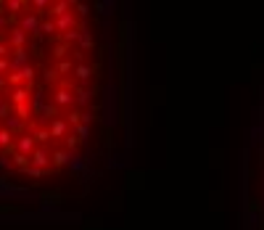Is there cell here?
Segmentation results:
<instances>
[{"instance_id": "obj_1", "label": "cell", "mask_w": 264, "mask_h": 230, "mask_svg": "<svg viewBox=\"0 0 264 230\" xmlns=\"http://www.w3.org/2000/svg\"><path fill=\"white\" fill-rule=\"evenodd\" d=\"M29 167H37V170H50V151L45 145H37V148L29 153Z\"/></svg>"}, {"instance_id": "obj_2", "label": "cell", "mask_w": 264, "mask_h": 230, "mask_svg": "<svg viewBox=\"0 0 264 230\" xmlns=\"http://www.w3.org/2000/svg\"><path fill=\"white\" fill-rule=\"evenodd\" d=\"M13 148H16V153H21V156L29 159V153L37 148V143H35V138L29 133H21V135H16V140H13Z\"/></svg>"}, {"instance_id": "obj_3", "label": "cell", "mask_w": 264, "mask_h": 230, "mask_svg": "<svg viewBox=\"0 0 264 230\" xmlns=\"http://www.w3.org/2000/svg\"><path fill=\"white\" fill-rule=\"evenodd\" d=\"M53 106L56 109H66V106H74V93L69 85H61L56 93H53Z\"/></svg>"}, {"instance_id": "obj_4", "label": "cell", "mask_w": 264, "mask_h": 230, "mask_svg": "<svg viewBox=\"0 0 264 230\" xmlns=\"http://www.w3.org/2000/svg\"><path fill=\"white\" fill-rule=\"evenodd\" d=\"M21 32H27V35H35L37 29H40V16H37L35 11H27V13H21Z\"/></svg>"}, {"instance_id": "obj_5", "label": "cell", "mask_w": 264, "mask_h": 230, "mask_svg": "<svg viewBox=\"0 0 264 230\" xmlns=\"http://www.w3.org/2000/svg\"><path fill=\"white\" fill-rule=\"evenodd\" d=\"M8 64H11V72H19V69L29 66V53H27V48L11 50V56H8Z\"/></svg>"}, {"instance_id": "obj_6", "label": "cell", "mask_w": 264, "mask_h": 230, "mask_svg": "<svg viewBox=\"0 0 264 230\" xmlns=\"http://www.w3.org/2000/svg\"><path fill=\"white\" fill-rule=\"evenodd\" d=\"M53 21H56V29H58V32H64V35L77 29V16H74L72 11L64 13V16H58V19H53Z\"/></svg>"}, {"instance_id": "obj_7", "label": "cell", "mask_w": 264, "mask_h": 230, "mask_svg": "<svg viewBox=\"0 0 264 230\" xmlns=\"http://www.w3.org/2000/svg\"><path fill=\"white\" fill-rule=\"evenodd\" d=\"M11 45V50H19V48H24L27 45V32H21L19 27H13L11 32H8V40H5Z\"/></svg>"}, {"instance_id": "obj_8", "label": "cell", "mask_w": 264, "mask_h": 230, "mask_svg": "<svg viewBox=\"0 0 264 230\" xmlns=\"http://www.w3.org/2000/svg\"><path fill=\"white\" fill-rule=\"evenodd\" d=\"M48 133H50V138H66V135H69V125H66L61 117H56V119L48 125Z\"/></svg>"}, {"instance_id": "obj_9", "label": "cell", "mask_w": 264, "mask_h": 230, "mask_svg": "<svg viewBox=\"0 0 264 230\" xmlns=\"http://www.w3.org/2000/svg\"><path fill=\"white\" fill-rule=\"evenodd\" d=\"M24 127H27V122H24V119L13 117V114H11V117H5V130H8V133H11L13 138L21 135V130H24Z\"/></svg>"}, {"instance_id": "obj_10", "label": "cell", "mask_w": 264, "mask_h": 230, "mask_svg": "<svg viewBox=\"0 0 264 230\" xmlns=\"http://www.w3.org/2000/svg\"><path fill=\"white\" fill-rule=\"evenodd\" d=\"M29 98H32V90L21 85V88H13V93H11V103L21 106V103H29Z\"/></svg>"}, {"instance_id": "obj_11", "label": "cell", "mask_w": 264, "mask_h": 230, "mask_svg": "<svg viewBox=\"0 0 264 230\" xmlns=\"http://www.w3.org/2000/svg\"><path fill=\"white\" fill-rule=\"evenodd\" d=\"M69 159H72V153H69L66 148H56V151L50 153V164L53 167H66Z\"/></svg>"}, {"instance_id": "obj_12", "label": "cell", "mask_w": 264, "mask_h": 230, "mask_svg": "<svg viewBox=\"0 0 264 230\" xmlns=\"http://www.w3.org/2000/svg\"><path fill=\"white\" fill-rule=\"evenodd\" d=\"M80 53H88V50H92L95 48V40H92V35L88 32V29H80Z\"/></svg>"}, {"instance_id": "obj_13", "label": "cell", "mask_w": 264, "mask_h": 230, "mask_svg": "<svg viewBox=\"0 0 264 230\" xmlns=\"http://www.w3.org/2000/svg\"><path fill=\"white\" fill-rule=\"evenodd\" d=\"M72 11V3L69 0H58V3H50V16L53 19H58V16H64V13Z\"/></svg>"}, {"instance_id": "obj_14", "label": "cell", "mask_w": 264, "mask_h": 230, "mask_svg": "<svg viewBox=\"0 0 264 230\" xmlns=\"http://www.w3.org/2000/svg\"><path fill=\"white\" fill-rule=\"evenodd\" d=\"M92 95H95L92 90H88V88H80V90L74 93V103H77V106H90V103H92Z\"/></svg>"}, {"instance_id": "obj_15", "label": "cell", "mask_w": 264, "mask_h": 230, "mask_svg": "<svg viewBox=\"0 0 264 230\" xmlns=\"http://www.w3.org/2000/svg\"><path fill=\"white\" fill-rule=\"evenodd\" d=\"M74 77H77L80 82L92 80V66H88V64H77V66H74Z\"/></svg>"}, {"instance_id": "obj_16", "label": "cell", "mask_w": 264, "mask_h": 230, "mask_svg": "<svg viewBox=\"0 0 264 230\" xmlns=\"http://www.w3.org/2000/svg\"><path fill=\"white\" fill-rule=\"evenodd\" d=\"M3 8L8 11V13H24V8H27V3H21V0H8V3H3Z\"/></svg>"}, {"instance_id": "obj_17", "label": "cell", "mask_w": 264, "mask_h": 230, "mask_svg": "<svg viewBox=\"0 0 264 230\" xmlns=\"http://www.w3.org/2000/svg\"><path fill=\"white\" fill-rule=\"evenodd\" d=\"M72 135L77 138V140H88V135H90V127H88V125H82V122H80V125L74 127V133H72Z\"/></svg>"}, {"instance_id": "obj_18", "label": "cell", "mask_w": 264, "mask_h": 230, "mask_svg": "<svg viewBox=\"0 0 264 230\" xmlns=\"http://www.w3.org/2000/svg\"><path fill=\"white\" fill-rule=\"evenodd\" d=\"M259 214H262V212H254V214H246V222H243V230H256V222H259Z\"/></svg>"}, {"instance_id": "obj_19", "label": "cell", "mask_w": 264, "mask_h": 230, "mask_svg": "<svg viewBox=\"0 0 264 230\" xmlns=\"http://www.w3.org/2000/svg\"><path fill=\"white\" fill-rule=\"evenodd\" d=\"M37 32H45V35H53V32H56V21H53V19H40V29H37Z\"/></svg>"}, {"instance_id": "obj_20", "label": "cell", "mask_w": 264, "mask_h": 230, "mask_svg": "<svg viewBox=\"0 0 264 230\" xmlns=\"http://www.w3.org/2000/svg\"><path fill=\"white\" fill-rule=\"evenodd\" d=\"M29 8H35V13H37V16H40L43 11H48V8H50V3H48V0H35V3L29 5Z\"/></svg>"}, {"instance_id": "obj_21", "label": "cell", "mask_w": 264, "mask_h": 230, "mask_svg": "<svg viewBox=\"0 0 264 230\" xmlns=\"http://www.w3.org/2000/svg\"><path fill=\"white\" fill-rule=\"evenodd\" d=\"M66 53H69V45H66V43H61V45H56V50H53V56H56L58 61H64V58H66Z\"/></svg>"}, {"instance_id": "obj_22", "label": "cell", "mask_w": 264, "mask_h": 230, "mask_svg": "<svg viewBox=\"0 0 264 230\" xmlns=\"http://www.w3.org/2000/svg\"><path fill=\"white\" fill-rule=\"evenodd\" d=\"M56 72H61V74H69V72H74V64H72V61H58V69H56Z\"/></svg>"}, {"instance_id": "obj_23", "label": "cell", "mask_w": 264, "mask_h": 230, "mask_svg": "<svg viewBox=\"0 0 264 230\" xmlns=\"http://www.w3.org/2000/svg\"><path fill=\"white\" fill-rule=\"evenodd\" d=\"M0 170H3V172H11L13 170V162L8 159V153H5V156H0Z\"/></svg>"}, {"instance_id": "obj_24", "label": "cell", "mask_w": 264, "mask_h": 230, "mask_svg": "<svg viewBox=\"0 0 264 230\" xmlns=\"http://www.w3.org/2000/svg\"><path fill=\"white\" fill-rule=\"evenodd\" d=\"M246 164H248V148H243V159H240V167H246ZM246 183H248V180H246V170H243V193H246ZM243 198H246V196H243Z\"/></svg>"}, {"instance_id": "obj_25", "label": "cell", "mask_w": 264, "mask_h": 230, "mask_svg": "<svg viewBox=\"0 0 264 230\" xmlns=\"http://www.w3.org/2000/svg\"><path fill=\"white\" fill-rule=\"evenodd\" d=\"M77 143H80V140H77V138H74L72 133H69V135H66V151H69V153H72V151L77 148Z\"/></svg>"}, {"instance_id": "obj_26", "label": "cell", "mask_w": 264, "mask_h": 230, "mask_svg": "<svg viewBox=\"0 0 264 230\" xmlns=\"http://www.w3.org/2000/svg\"><path fill=\"white\" fill-rule=\"evenodd\" d=\"M11 56V45L5 40H0V58H8Z\"/></svg>"}, {"instance_id": "obj_27", "label": "cell", "mask_w": 264, "mask_h": 230, "mask_svg": "<svg viewBox=\"0 0 264 230\" xmlns=\"http://www.w3.org/2000/svg\"><path fill=\"white\" fill-rule=\"evenodd\" d=\"M251 138L254 140H264V125L262 127H251Z\"/></svg>"}, {"instance_id": "obj_28", "label": "cell", "mask_w": 264, "mask_h": 230, "mask_svg": "<svg viewBox=\"0 0 264 230\" xmlns=\"http://www.w3.org/2000/svg\"><path fill=\"white\" fill-rule=\"evenodd\" d=\"M24 172L32 175V178H43V175H45V170H37V167H24Z\"/></svg>"}, {"instance_id": "obj_29", "label": "cell", "mask_w": 264, "mask_h": 230, "mask_svg": "<svg viewBox=\"0 0 264 230\" xmlns=\"http://www.w3.org/2000/svg\"><path fill=\"white\" fill-rule=\"evenodd\" d=\"M72 8L80 13V16H88V5H82V3H72Z\"/></svg>"}, {"instance_id": "obj_30", "label": "cell", "mask_w": 264, "mask_h": 230, "mask_svg": "<svg viewBox=\"0 0 264 230\" xmlns=\"http://www.w3.org/2000/svg\"><path fill=\"white\" fill-rule=\"evenodd\" d=\"M98 8H103V13H114L111 8H116V3H98Z\"/></svg>"}, {"instance_id": "obj_31", "label": "cell", "mask_w": 264, "mask_h": 230, "mask_svg": "<svg viewBox=\"0 0 264 230\" xmlns=\"http://www.w3.org/2000/svg\"><path fill=\"white\" fill-rule=\"evenodd\" d=\"M90 122H92V111H82V125L90 127Z\"/></svg>"}, {"instance_id": "obj_32", "label": "cell", "mask_w": 264, "mask_h": 230, "mask_svg": "<svg viewBox=\"0 0 264 230\" xmlns=\"http://www.w3.org/2000/svg\"><path fill=\"white\" fill-rule=\"evenodd\" d=\"M0 72H11V64H8V58H0Z\"/></svg>"}, {"instance_id": "obj_33", "label": "cell", "mask_w": 264, "mask_h": 230, "mask_svg": "<svg viewBox=\"0 0 264 230\" xmlns=\"http://www.w3.org/2000/svg\"><path fill=\"white\" fill-rule=\"evenodd\" d=\"M262 178H264V170H262ZM264 183V180H262ZM262 201H264V198H262ZM262 212H264V204H262Z\"/></svg>"}]
</instances>
